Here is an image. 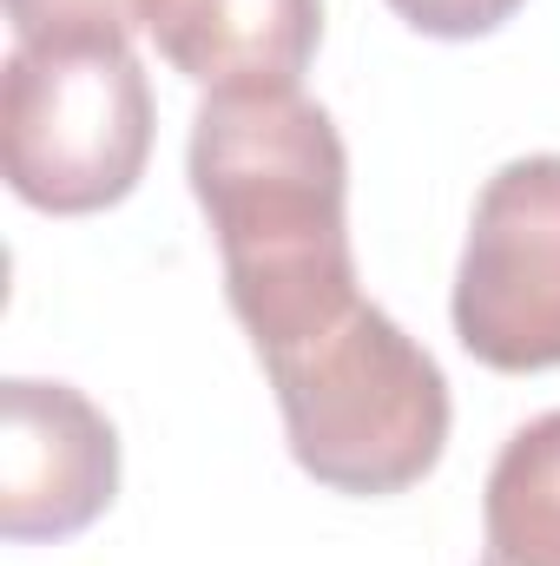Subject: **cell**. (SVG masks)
Listing matches in <instances>:
<instances>
[{
  "instance_id": "6da1fadb",
  "label": "cell",
  "mask_w": 560,
  "mask_h": 566,
  "mask_svg": "<svg viewBox=\"0 0 560 566\" xmlns=\"http://www.w3.org/2000/svg\"><path fill=\"white\" fill-rule=\"evenodd\" d=\"M185 178L211 218L231 316L258 356L363 296L350 251V151L303 86L205 93Z\"/></svg>"
},
{
  "instance_id": "7a4b0ae2",
  "label": "cell",
  "mask_w": 560,
  "mask_h": 566,
  "mask_svg": "<svg viewBox=\"0 0 560 566\" xmlns=\"http://www.w3.org/2000/svg\"><path fill=\"white\" fill-rule=\"evenodd\" d=\"M258 363L278 389L283 441L317 488L390 501L435 474L455 416L448 376L390 310L356 296Z\"/></svg>"
},
{
  "instance_id": "3957f363",
  "label": "cell",
  "mask_w": 560,
  "mask_h": 566,
  "mask_svg": "<svg viewBox=\"0 0 560 566\" xmlns=\"http://www.w3.org/2000/svg\"><path fill=\"white\" fill-rule=\"evenodd\" d=\"M152 80L133 40H13L0 66V165L20 205L93 218L139 191Z\"/></svg>"
},
{
  "instance_id": "277c9868",
  "label": "cell",
  "mask_w": 560,
  "mask_h": 566,
  "mask_svg": "<svg viewBox=\"0 0 560 566\" xmlns=\"http://www.w3.org/2000/svg\"><path fill=\"white\" fill-rule=\"evenodd\" d=\"M448 316L481 369H560V151L508 158L481 185Z\"/></svg>"
},
{
  "instance_id": "5b68a950",
  "label": "cell",
  "mask_w": 560,
  "mask_h": 566,
  "mask_svg": "<svg viewBox=\"0 0 560 566\" xmlns=\"http://www.w3.org/2000/svg\"><path fill=\"white\" fill-rule=\"evenodd\" d=\"M120 501V428L73 382H0V534L73 541Z\"/></svg>"
},
{
  "instance_id": "8992f818",
  "label": "cell",
  "mask_w": 560,
  "mask_h": 566,
  "mask_svg": "<svg viewBox=\"0 0 560 566\" xmlns=\"http://www.w3.org/2000/svg\"><path fill=\"white\" fill-rule=\"evenodd\" d=\"M145 33L205 93L297 86L323 40V0H152Z\"/></svg>"
},
{
  "instance_id": "52a82bcc",
  "label": "cell",
  "mask_w": 560,
  "mask_h": 566,
  "mask_svg": "<svg viewBox=\"0 0 560 566\" xmlns=\"http://www.w3.org/2000/svg\"><path fill=\"white\" fill-rule=\"evenodd\" d=\"M481 566H560V409L501 441L481 488Z\"/></svg>"
},
{
  "instance_id": "ba28073f",
  "label": "cell",
  "mask_w": 560,
  "mask_h": 566,
  "mask_svg": "<svg viewBox=\"0 0 560 566\" xmlns=\"http://www.w3.org/2000/svg\"><path fill=\"white\" fill-rule=\"evenodd\" d=\"M152 0H7L13 40H133Z\"/></svg>"
},
{
  "instance_id": "9c48e42d",
  "label": "cell",
  "mask_w": 560,
  "mask_h": 566,
  "mask_svg": "<svg viewBox=\"0 0 560 566\" xmlns=\"http://www.w3.org/2000/svg\"><path fill=\"white\" fill-rule=\"evenodd\" d=\"M521 7L528 0H390V13L428 40H481L495 27H508Z\"/></svg>"
}]
</instances>
